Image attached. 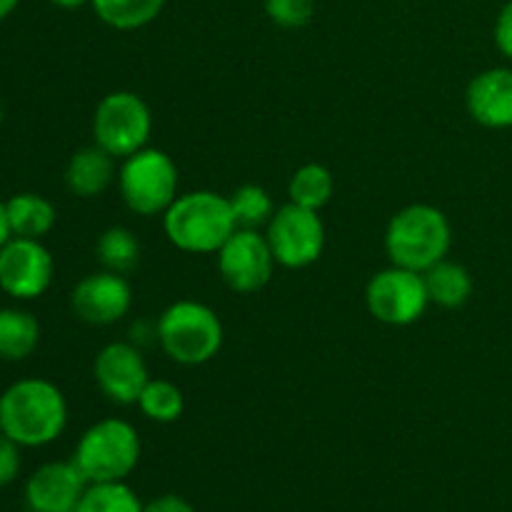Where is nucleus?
I'll return each instance as SVG.
<instances>
[{
	"label": "nucleus",
	"instance_id": "1",
	"mask_svg": "<svg viewBox=\"0 0 512 512\" xmlns=\"http://www.w3.org/2000/svg\"><path fill=\"white\" fill-rule=\"evenodd\" d=\"M68 425V400L45 378H23L0 395V433L20 448L55 443Z\"/></svg>",
	"mask_w": 512,
	"mask_h": 512
},
{
	"label": "nucleus",
	"instance_id": "2",
	"mask_svg": "<svg viewBox=\"0 0 512 512\" xmlns=\"http://www.w3.org/2000/svg\"><path fill=\"white\" fill-rule=\"evenodd\" d=\"M165 238L183 253H218L225 240L238 230L230 200L215 190L180 193L163 213Z\"/></svg>",
	"mask_w": 512,
	"mask_h": 512
},
{
	"label": "nucleus",
	"instance_id": "3",
	"mask_svg": "<svg viewBox=\"0 0 512 512\" xmlns=\"http://www.w3.org/2000/svg\"><path fill=\"white\" fill-rule=\"evenodd\" d=\"M453 228L448 215L428 203H413L398 210L385 228V253L390 265L425 273L448 258Z\"/></svg>",
	"mask_w": 512,
	"mask_h": 512
},
{
	"label": "nucleus",
	"instance_id": "4",
	"mask_svg": "<svg viewBox=\"0 0 512 512\" xmlns=\"http://www.w3.org/2000/svg\"><path fill=\"white\" fill-rule=\"evenodd\" d=\"M158 345L173 363L205 365L220 353L225 340L223 323L210 305L198 300H175L160 313Z\"/></svg>",
	"mask_w": 512,
	"mask_h": 512
},
{
	"label": "nucleus",
	"instance_id": "5",
	"mask_svg": "<svg viewBox=\"0 0 512 512\" xmlns=\"http://www.w3.org/2000/svg\"><path fill=\"white\" fill-rule=\"evenodd\" d=\"M138 460V430L120 418H105L90 425L73 453V463L88 483H123Z\"/></svg>",
	"mask_w": 512,
	"mask_h": 512
},
{
	"label": "nucleus",
	"instance_id": "6",
	"mask_svg": "<svg viewBox=\"0 0 512 512\" xmlns=\"http://www.w3.org/2000/svg\"><path fill=\"white\" fill-rule=\"evenodd\" d=\"M118 190L130 213L163 215L180 195V170L165 150L143 148L120 160Z\"/></svg>",
	"mask_w": 512,
	"mask_h": 512
},
{
	"label": "nucleus",
	"instance_id": "7",
	"mask_svg": "<svg viewBox=\"0 0 512 512\" xmlns=\"http://www.w3.org/2000/svg\"><path fill=\"white\" fill-rule=\"evenodd\" d=\"M153 133V115L148 103L133 90H113L103 95L93 113V143L108 150L113 158L125 160L128 155L148 148Z\"/></svg>",
	"mask_w": 512,
	"mask_h": 512
},
{
	"label": "nucleus",
	"instance_id": "8",
	"mask_svg": "<svg viewBox=\"0 0 512 512\" xmlns=\"http://www.w3.org/2000/svg\"><path fill=\"white\" fill-rule=\"evenodd\" d=\"M365 305L368 313L383 325L405 328L418 323L430 305L423 273L400 265L378 270L365 288Z\"/></svg>",
	"mask_w": 512,
	"mask_h": 512
},
{
	"label": "nucleus",
	"instance_id": "9",
	"mask_svg": "<svg viewBox=\"0 0 512 512\" xmlns=\"http://www.w3.org/2000/svg\"><path fill=\"white\" fill-rule=\"evenodd\" d=\"M265 240L275 263L290 270H303L318 263L325 250V225L318 210L285 203L265 225Z\"/></svg>",
	"mask_w": 512,
	"mask_h": 512
},
{
	"label": "nucleus",
	"instance_id": "10",
	"mask_svg": "<svg viewBox=\"0 0 512 512\" xmlns=\"http://www.w3.org/2000/svg\"><path fill=\"white\" fill-rule=\"evenodd\" d=\"M215 255H218V273L223 283L240 295L263 290L278 265L265 233L248 228L235 230Z\"/></svg>",
	"mask_w": 512,
	"mask_h": 512
},
{
	"label": "nucleus",
	"instance_id": "11",
	"mask_svg": "<svg viewBox=\"0 0 512 512\" xmlns=\"http://www.w3.org/2000/svg\"><path fill=\"white\" fill-rule=\"evenodd\" d=\"M55 263L43 240L10 238L0 248V290L13 300H35L53 283Z\"/></svg>",
	"mask_w": 512,
	"mask_h": 512
},
{
	"label": "nucleus",
	"instance_id": "12",
	"mask_svg": "<svg viewBox=\"0 0 512 512\" xmlns=\"http://www.w3.org/2000/svg\"><path fill=\"white\" fill-rule=\"evenodd\" d=\"M93 378L100 393L115 405H138L150 373L143 353L135 343L113 340L95 355Z\"/></svg>",
	"mask_w": 512,
	"mask_h": 512
},
{
	"label": "nucleus",
	"instance_id": "13",
	"mask_svg": "<svg viewBox=\"0 0 512 512\" xmlns=\"http://www.w3.org/2000/svg\"><path fill=\"white\" fill-rule=\"evenodd\" d=\"M133 305V288L128 278L110 270H98L80 280L70 293V308L75 318L88 325H115L128 315Z\"/></svg>",
	"mask_w": 512,
	"mask_h": 512
},
{
	"label": "nucleus",
	"instance_id": "14",
	"mask_svg": "<svg viewBox=\"0 0 512 512\" xmlns=\"http://www.w3.org/2000/svg\"><path fill=\"white\" fill-rule=\"evenodd\" d=\"M88 480L73 460L45 463L30 475L25 485V500L33 512H75L88 490Z\"/></svg>",
	"mask_w": 512,
	"mask_h": 512
},
{
	"label": "nucleus",
	"instance_id": "15",
	"mask_svg": "<svg viewBox=\"0 0 512 512\" xmlns=\"http://www.w3.org/2000/svg\"><path fill=\"white\" fill-rule=\"evenodd\" d=\"M465 105L470 118L485 128H512V70L490 68L475 75L465 90Z\"/></svg>",
	"mask_w": 512,
	"mask_h": 512
},
{
	"label": "nucleus",
	"instance_id": "16",
	"mask_svg": "<svg viewBox=\"0 0 512 512\" xmlns=\"http://www.w3.org/2000/svg\"><path fill=\"white\" fill-rule=\"evenodd\" d=\"M118 158L100 145H85L70 155L65 165V188L75 198H100L118 180Z\"/></svg>",
	"mask_w": 512,
	"mask_h": 512
},
{
	"label": "nucleus",
	"instance_id": "17",
	"mask_svg": "<svg viewBox=\"0 0 512 512\" xmlns=\"http://www.w3.org/2000/svg\"><path fill=\"white\" fill-rule=\"evenodd\" d=\"M10 233L15 238L43 240L55 228V205L40 193H15L5 200Z\"/></svg>",
	"mask_w": 512,
	"mask_h": 512
},
{
	"label": "nucleus",
	"instance_id": "18",
	"mask_svg": "<svg viewBox=\"0 0 512 512\" xmlns=\"http://www.w3.org/2000/svg\"><path fill=\"white\" fill-rule=\"evenodd\" d=\"M40 343V323L30 310L0 308V360L20 363Z\"/></svg>",
	"mask_w": 512,
	"mask_h": 512
},
{
	"label": "nucleus",
	"instance_id": "19",
	"mask_svg": "<svg viewBox=\"0 0 512 512\" xmlns=\"http://www.w3.org/2000/svg\"><path fill=\"white\" fill-rule=\"evenodd\" d=\"M423 278L430 305H438V308L455 310L468 303L470 295H473V278H470L468 268L448 258L425 270Z\"/></svg>",
	"mask_w": 512,
	"mask_h": 512
},
{
	"label": "nucleus",
	"instance_id": "20",
	"mask_svg": "<svg viewBox=\"0 0 512 512\" xmlns=\"http://www.w3.org/2000/svg\"><path fill=\"white\" fill-rule=\"evenodd\" d=\"M335 178L330 168L320 163H305L290 175L288 203L300 205L308 210H323L333 200Z\"/></svg>",
	"mask_w": 512,
	"mask_h": 512
},
{
	"label": "nucleus",
	"instance_id": "21",
	"mask_svg": "<svg viewBox=\"0 0 512 512\" xmlns=\"http://www.w3.org/2000/svg\"><path fill=\"white\" fill-rule=\"evenodd\" d=\"M90 5L108 28L138 30L163 13L165 0H93Z\"/></svg>",
	"mask_w": 512,
	"mask_h": 512
},
{
	"label": "nucleus",
	"instance_id": "22",
	"mask_svg": "<svg viewBox=\"0 0 512 512\" xmlns=\"http://www.w3.org/2000/svg\"><path fill=\"white\" fill-rule=\"evenodd\" d=\"M95 255H98L103 270L128 275L140 263V243L133 230L123 228V225H113V228L103 230V235L98 238Z\"/></svg>",
	"mask_w": 512,
	"mask_h": 512
},
{
	"label": "nucleus",
	"instance_id": "23",
	"mask_svg": "<svg viewBox=\"0 0 512 512\" xmlns=\"http://www.w3.org/2000/svg\"><path fill=\"white\" fill-rule=\"evenodd\" d=\"M230 200V210H233V218L238 228H248V230H260L270 223L275 208L273 198H270L268 190L263 185H240L235 188L233 193L228 195Z\"/></svg>",
	"mask_w": 512,
	"mask_h": 512
},
{
	"label": "nucleus",
	"instance_id": "24",
	"mask_svg": "<svg viewBox=\"0 0 512 512\" xmlns=\"http://www.w3.org/2000/svg\"><path fill=\"white\" fill-rule=\"evenodd\" d=\"M138 408L140 413L145 415L148 420L160 425H168L180 420L185 410V395L183 390L178 388L170 380H148V385L143 388L138 398Z\"/></svg>",
	"mask_w": 512,
	"mask_h": 512
},
{
	"label": "nucleus",
	"instance_id": "25",
	"mask_svg": "<svg viewBox=\"0 0 512 512\" xmlns=\"http://www.w3.org/2000/svg\"><path fill=\"white\" fill-rule=\"evenodd\" d=\"M75 512H143V503L125 483H90Z\"/></svg>",
	"mask_w": 512,
	"mask_h": 512
},
{
	"label": "nucleus",
	"instance_id": "26",
	"mask_svg": "<svg viewBox=\"0 0 512 512\" xmlns=\"http://www.w3.org/2000/svg\"><path fill=\"white\" fill-rule=\"evenodd\" d=\"M265 13L280 28H305L315 15V0H265Z\"/></svg>",
	"mask_w": 512,
	"mask_h": 512
},
{
	"label": "nucleus",
	"instance_id": "27",
	"mask_svg": "<svg viewBox=\"0 0 512 512\" xmlns=\"http://www.w3.org/2000/svg\"><path fill=\"white\" fill-rule=\"evenodd\" d=\"M20 473V445L0 433V488H8Z\"/></svg>",
	"mask_w": 512,
	"mask_h": 512
},
{
	"label": "nucleus",
	"instance_id": "28",
	"mask_svg": "<svg viewBox=\"0 0 512 512\" xmlns=\"http://www.w3.org/2000/svg\"><path fill=\"white\" fill-rule=\"evenodd\" d=\"M495 43H498L500 53L512 60V0L503 5V10L498 15V23H495Z\"/></svg>",
	"mask_w": 512,
	"mask_h": 512
},
{
	"label": "nucleus",
	"instance_id": "29",
	"mask_svg": "<svg viewBox=\"0 0 512 512\" xmlns=\"http://www.w3.org/2000/svg\"><path fill=\"white\" fill-rule=\"evenodd\" d=\"M143 512H195L193 505L185 503L178 495H160V498L150 500L148 505H143Z\"/></svg>",
	"mask_w": 512,
	"mask_h": 512
},
{
	"label": "nucleus",
	"instance_id": "30",
	"mask_svg": "<svg viewBox=\"0 0 512 512\" xmlns=\"http://www.w3.org/2000/svg\"><path fill=\"white\" fill-rule=\"evenodd\" d=\"M10 238H13V233H10L8 225V210H5V200H0V248H3Z\"/></svg>",
	"mask_w": 512,
	"mask_h": 512
},
{
	"label": "nucleus",
	"instance_id": "31",
	"mask_svg": "<svg viewBox=\"0 0 512 512\" xmlns=\"http://www.w3.org/2000/svg\"><path fill=\"white\" fill-rule=\"evenodd\" d=\"M50 3H53L55 8L78 10V8H83V5H90V3H93V0H50Z\"/></svg>",
	"mask_w": 512,
	"mask_h": 512
},
{
	"label": "nucleus",
	"instance_id": "32",
	"mask_svg": "<svg viewBox=\"0 0 512 512\" xmlns=\"http://www.w3.org/2000/svg\"><path fill=\"white\" fill-rule=\"evenodd\" d=\"M15 8H18V0H0V20L10 18Z\"/></svg>",
	"mask_w": 512,
	"mask_h": 512
},
{
	"label": "nucleus",
	"instance_id": "33",
	"mask_svg": "<svg viewBox=\"0 0 512 512\" xmlns=\"http://www.w3.org/2000/svg\"><path fill=\"white\" fill-rule=\"evenodd\" d=\"M0 125H3V105H0Z\"/></svg>",
	"mask_w": 512,
	"mask_h": 512
}]
</instances>
